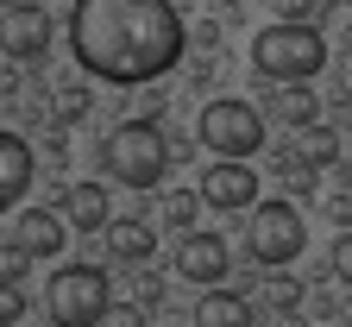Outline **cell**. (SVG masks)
I'll use <instances>...</instances> for the list:
<instances>
[{"label":"cell","mask_w":352,"mask_h":327,"mask_svg":"<svg viewBox=\"0 0 352 327\" xmlns=\"http://www.w3.org/2000/svg\"><path fill=\"white\" fill-rule=\"evenodd\" d=\"M69 51L95 82L145 88L183 63L189 25L176 13V0H76L69 7Z\"/></svg>","instance_id":"6da1fadb"},{"label":"cell","mask_w":352,"mask_h":327,"mask_svg":"<svg viewBox=\"0 0 352 327\" xmlns=\"http://www.w3.org/2000/svg\"><path fill=\"white\" fill-rule=\"evenodd\" d=\"M252 70H258L264 82H315V76L327 70V38H321L315 25L277 19V25H264V32L252 38Z\"/></svg>","instance_id":"7a4b0ae2"},{"label":"cell","mask_w":352,"mask_h":327,"mask_svg":"<svg viewBox=\"0 0 352 327\" xmlns=\"http://www.w3.org/2000/svg\"><path fill=\"white\" fill-rule=\"evenodd\" d=\"M170 138L157 132V120H126L107 132V145H101V164L113 182H126V189H157L164 170H170Z\"/></svg>","instance_id":"3957f363"},{"label":"cell","mask_w":352,"mask_h":327,"mask_svg":"<svg viewBox=\"0 0 352 327\" xmlns=\"http://www.w3.org/2000/svg\"><path fill=\"white\" fill-rule=\"evenodd\" d=\"M113 308V277L101 264H57L44 284V315L51 327H101Z\"/></svg>","instance_id":"277c9868"},{"label":"cell","mask_w":352,"mask_h":327,"mask_svg":"<svg viewBox=\"0 0 352 327\" xmlns=\"http://www.w3.org/2000/svg\"><path fill=\"white\" fill-rule=\"evenodd\" d=\"M195 138L214 158H245L252 164V151H264V114L252 101H239V95H214L195 114Z\"/></svg>","instance_id":"5b68a950"},{"label":"cell","mask_w":352,"mask_h":327,"mask_svg":"<svg viewBox=\"0 0 352 327\" xmlns=\"http://www.w3.org/2000/svg\"><path fill=\"white\" fill-rule=\"evenodd\" d=\"M308 246V226L296 214V202H252V226H245V252L264 271H289Z\"/></svg>","instance_id":"8992f818"},{"label":"cell","mask_w":352,"mask_h":327,"mask_svg":"<svg viewBox=\"0 0 352 327\" xmlns=\"http://www.w3.org/2000/svg\"><path fill=\"white\" fill-rule=\"evenodd\" d=\"M195 196H201V208L239 214V208L258 202V170H252L245 158H214V164L201 170V182H195Z\"/></svg>","instance_id":"52a82bcc"},{"label":"cell","mask_w":352,"mask_h":327,"mask_svg":"<svg viewBox=\"0 0 352 327\" xmlns=\"http://www.w3.org/2000/svg\"><path fill=\"white\" fill-rule=\"evenodd\" d=\"M0 51L13 63H38L51 51V13L38 0H19V7H0Z\"/></svg>","instance_id":"ba28073f"},{"label":"cell","mask_w":352,"mask_h":327,"mask_svg":"<svg viewBox=\"0 0 352 327\" xmlns=\"http://www.w3.org/2000/svg\"><path fill=\"white\" fill-rule=\"evenodd\" d=\"M227 271H233V246L220 240V233L189 226V233H183V246H176V277L208 290V284H227Z\"/></svg>","instance_id":"9c48e42d"},{"label":"cell","mask_w":352,"mask_h":327,"mask_svg":"<svg viewBox=\"0 0 352 327\" xmlns=\"http://www.w3.org/2000/svg\"><path fill=\"white\" fill-rule=\"evenodd\" d=\"M32 170H38L32 145H25L19 132H0V214H13V208L25 202V189H32Z\"/></svg>","instance_id":"30bf717a"},{"label":"cell","mask_w":352,"mask_h":327,"mask_svg":"<svg viewBox=\"0 0 352 327\" xmlns=\"http://www.w3.org/2000/svg\"><path fill=\"white\" fill-rule=\"evenodd\" d=\"M264 120H277V126L302 132V126L321 120V95H315L308 82H271V95H264Z\"/></svg>","instance_id":"8fae6325"},{"label":"cell","mask_w":352,"mask_h":327,"mask_svg":"<svg viewBox=\"0 0 352 327\" xmlns=\"http://www.w3.org/2000/svg\"><path fill=\"white\" fill-rule=\"evenodd\" d=\"M57 214H63V226H76V233H101V226L113 220L107 182H69L63 202H57Z\"/></svg>","instance_id":"7c38bea8"},{"label":"cell","mask_w":352,"mask_h":327,"mask_svg":"<svg viewBox=\"0 0 352 327\" xmlns=\"http://www.w3.org/2000/svg\"><path fill=\"white\" fill-rule=\"evenodd\" d=\"M13 240H19L32 258H57V252H63V240H69V226H63V214H57V208H25V214H19V226H13Z\"/></svg>","instance_id":"4fadbf2b"},{"label":"cell","mask_w":352,"mask_h":327,"mask_svg":"<svg viewBox=\"0 0 352 327\" xmlns=\"http://www.w3.org/2000/svg\"><path fill=\"white\" fill-rule=\"evenodd\" d=\"M195 327H258V315H252V302H245L239 290L208 284L201 302H195Z\"/></svg>","instance_id":"5bb4252c"},{"label":"cell","mask_w":352,"mask_h":327,"mask_svg":"<svg viewBox=\"0 0 352 327\" xmlns=\"http://www.w3.org/2000/svg\"><path fill=\"white\" fill-rule=\"evenodd\" d=\"M101 233H107V252H113L120 264H145L151 246H157V233H151L145 220H107Z\"/></svg>","instance_id":"9a60e30c"},{"label":"cell","mask_w":352,"mask_h":327,"mask_svg":"<svg viewBox=\"0 0 352 327\" xmlns=\"http://www.w3.org/2000/svg\"><path fill=\"white\" fill-rule=\"evenodd\" d=\"M296 164H308V170H327V164H340V138H333V126H302L296 132V151H289Z\"/></svg>","instance_id":"2e32d148"},{"label":"cell","mask_w":352,"mask_h":327,"mask_svg":"<svg viewBox=\"0 0 352 327\" xmlns=\"http://www.w3.org/2000/svg\"><path fill=\"white\" fill-rule=\"evenodd\" d=\"M302 296H308V290L296 284L289 271H271V290H264V302H271L277 315H296V308H302Z\"/></svg>","instance_id":"e0dca14e"},{"label":"cell","mask_w":352,"mask_h":327,"mask_svg":"<svg viewBox=\"0 0 352 327\" xmlns=\"http://www.w3.org/2000/svg\"><path fill=\"white\" fill-rule=\"evenodd\" d=\"M195 214H201V196H195V189H176V196L164 202V220H170L176 233H189V226H195Z\"/></svg>","instance_id":"ac0fdd59"},{"label":"cell","mask_w":352,"mask_h":327,"mask_svg":"<svg viewBox=\"0 0 352 327\" xmlns=\"http://www.w3.org/2000/svg\"><path fill=\"white\" fill-rule=\"evenodd\" d=\"M19 321H25V290L0 277V327H19Z\"/></svg>","instance_id":"d6986e66"},{"label":"cell","mask_w":352,"mask_h":327,"mask_svg":"<svg viewBox=\"0 0 352 327\" xmlns=\"http://www.w3.org/2000/svg\"><path fill=\"white\" fill-rule=\"evenodd\" d=\"M321 7H327V0H277V19H289V25H315Z\"/></svg>","instance_id":"ffe728a7"},{"label":"cell","mask_w":352,"mask_h":327,"mask_svg":"<svg viewBox=\"0 0 352 327\" xmlns=\"http://www.w3.org/2000/svg\"><path fill=\"white\" fill-rule=\"evenodd\" d=\"M333 277H340V284L352 290V226H346L340 240H333Z\"/></svg>","instance_id":"44dd1931"},{"label":"cell","mask_w":352,"mask_h":327,"mask_svg":"<svg viewBox=\"0 0 352 327\" xmlns=\"http://www.w3.org/2000/svg\"><path fill=\"white\" fill-rule=\"evenodd\" d=\"M101 327H145V315H139V308H132V302H113Z\"/></svg>","instance_id":"7402d4cb"},{"label":"cell","mask_w":352,"mask_h":327,"mask_svg":"<svg viewBox=\"0 0 352 327\" xmlns=\"http://www.w3.org/2000/svg\"><path fill=\"white\" fill-rule=\"evenodd\" d=\"M327 220H333V226H340V233H346V226H352V196H346V189H340V196H333V202H327Z\"/></svg>","instance_id":"603a6c76"},{"label":"cell","mask_w":352,"mask_h":327,"mask_svg":"<svg viewBox=\"0 0 352 327\" xmlns=\"http://www.w3.org/2000/svg\"><path fill=\"white\" fill-rule=\"evenodd\" d=\"M340 189L352 196V151H340Z\"/></svg>","instance_id":"cb8c5ba5"},{"label":"cell","mask_w":352,"mask_h":327,"mask_svg":"<svg viewBox=\"0 0 352 327\" xmlns=\"http://www.w3.org/2000/svg\"><path fill=\"white\" fill-rule=\"evenodd\" d=\"M340 51H346V57H352V19H346V32H340Z\"/></svg>","instance_id":"d4e9b609"},{"label":"cell","mask_w":352,"mask_h":327,"mask_svg":"<svg viewBox=\"0 0 352 327\" xmlns=\"http://www.w3.org/2000/svg\"><path fill=\"white\" fill-rule=\"evenodd\" d=\"M346 327H352V296H346Z\"/></svg>","instance_id":"484cf974"},{"label":"cell","mask_w":352,"mask_h":327,"mask_svg":"<svg viewBox=\"0 0 352 327\" xmlns=\"http://www.w3.org/2000/svg\"><path fill=\"white\" fill-rule=\"evenodd\" d=\"M0 7H19V0H0Z\"/></svg>","instance_id":"4316f807"}]
</instances>
